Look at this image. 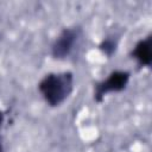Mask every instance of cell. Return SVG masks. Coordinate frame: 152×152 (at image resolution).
Instances as JSON below:
<instances>
[{"mask_svg": "<svg viewBox=\"0 0 152 152\" xmlns=\"http://www.w3.org/2000/svg\"><path fill=\"white\" fill-rule=\"evenodd\" d=\"M131 55L138 61L140 66H150L152 62V37L148 36L145 39L139 40Z\"/></svg>", "mask_w": 152, "mask_h": 152, "instance_id": "4", "label": "cell"}, {"mask_svg": "<svg viewBox=\"0 0 152 152\" xmlns=\"http://www.w3.org/2000/svg\"><path fill=\"white\" fill-rule=\"evenodd\" d=\"M0 152H4V148H2V144H1V138H0Z\"/></svg>", "mask_w": 152, "mask_h": 152, "instance_id": "7", "label": "cell"}, {"mask_svg": "<svg viewBox=\"0 0 152 152\" xmlns=\"http://www.w3.org/2000/svg\"><path fill=\"white\" fill-rule=\"evenodd\" d=\"M44 100L52 107L61 104L71 94L74 76L71 72H53L46 75L38 84Z\"/></svg>", "mask_w": 152, "mask_h": 152, "instance_id": "1", "label": "cell"}, {"mask_svg": "<svg viewBox=\"0 0 152 152\" xmlns=\"http://www.w3.org/2000/svg\"><path fill=\"white\" fill-rule=\"evenodd\" d=\"M78 34H80L78 28H75V27L64 28L52 44V48H51L52 56L58 59H62L69 56L77 42Z\"/></svg>", "mask_w": 152, "mask_h": 152, "instance_id": "3", "label": "cell"}, {"mask_svg": "<svg viewBox=\"0 0 152 152\" xmlns=\"http://www.w3.org/2000/svg\"><path fill=\"white\" fill-rule=\"evenodd\" d=\"M116 46H118V40L114 39L113 37H107L106 39H103L100 44V50L108 57H110L115 50H116Z\"/></svg>", "mask_w": 152, "mask_h": 152, "instance_id": "5", "label": "cell"}, {"mask_svg": "<svg viewBox=\"0 0 152 152\" xmlns=\"http://www.w3.org/2000/svg\"><path fill=\"white\" fill-rule=\"evenodd\" d=\"M2 121H4V113L0 110V126L2 125Z\"/></svg>", "mask_w": 152, "mask_h": 152, "instance_id": "6", "label": "cell"}, {"mask_svg": "<svg viewBox=\"0 0 152 152\" xmlns=\"http://www.w3.org/2000/svg\"><path fill=\"white\" fill-rule=\"evenodd\" d=\"M128 81H129V74L127 71L116 70L110 72L106 80L99 82L95 86V95H94L95 100L100 102L106 94L112 91H121L122 89L126 88Z\"/></svg>", "mask_w": 152, "mask_h": 152, "instance_id": "2", "label": "cell"}]
</instances>
